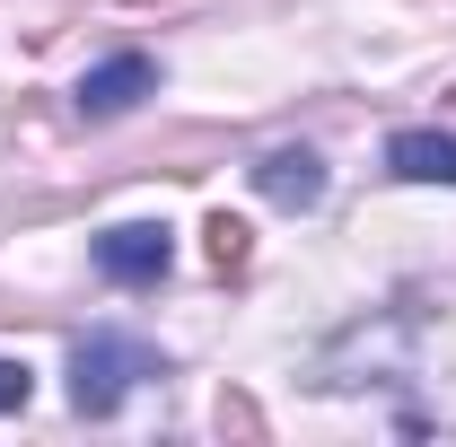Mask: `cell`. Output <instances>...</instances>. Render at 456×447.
Masks as SVG:
<instances>
[{
    "label": "cell",
    "mask_w": 456,
    "mask_h": 447,
    "mask_svg": "<svg viewBox=\"0 0 456 447\" xmlns=\"http://www.w3.org/2000/svg\"><path fill=\"white\" fill-rule=\"evenodd\" d=\"M167 360L150 351V342H132V334H88L79 351H70V403L79 412H114L123 394L141 386V378H159Z\"/></svg>",
    "instance_id": "6da1fadb"
},
{
    "label": "cell",
    "mask_w": 456,
    "mask_h": 447,
    "mask_svg": "<svg viewBox=\"0 0 456 447\" xmlns=\"http://www.w3.org/2000/svg\"><path fill=\"white\" fill-rule=\"evenodd\" d=\"M150 88H159V61L150 53H114V61H97V70L79 79V114H88V123H114V114L141 106Z\"/></svg>",
    "instance_id": "3957f363"
},
{
    "label": "cell",
    "mask_w": 456,
    "mask_h": 447,
    "mask_svg": "<svg viewBox=\"0 0 456 447\" xmlns=\"http://www.w3.org/2000/svg\"><path fill=\"white\" fill-rule=\"evenodd\" d=\"M255 184H264V202H281V211H307V202L325 193V167H316V150H273V158L255 167Z\"/></svg>",
    "instance_id": "5b68a950"
},
{
    "label": "cell",
    "mask_w": 456,
    "mask_h": 447,
    "mask_svg": "<svg viewBox=\"0 0 456 447\" xmlns=\"http://www.w3.org/2000/svg\"><path fill=\"white\" fill-rule=\"evenodd\" d=\"M36 394V378H27V360H0V412H18Z\"/></svg>",
    "instance_id": "8992f818"
},
{
    "label": "cell",
    "mask_w": 456,
    "mask_h": 447,
    "mask_svg": "<svg viewBox=\"0 0 456 447\" xmlns=\"http://www.w3.org/2000/svg\"><path fill=\"white\" fill-rule=\"evenodd\" d=\"M211 246H220V264H237V255H246V228H237V220H211Z\"/></svg>",
    "instance_id": "52a82bcc"
},
{
    "label": "cell",
    "mask_w": 456,
    "mask_h": 447,
    "mask_svg": "<svg viewBox=\"0 0 456 447\" xmlns=\"http://www.w3.org/2000/svg\"><path fill=\"white\" fill-rule=\"evenodd\" d=\"M387 167L403 184H456V132H395L387 141Z\"/></svg>",
    "instance_id": "277c9868"
},
{
    "label": "cell",
    "mask_w": 456,
    "mask_h": 447,
    "mask_svg": "<svg viewBox=\"0 0 456 447\" xmlns=\"http://www.w3.org/2000/svg\"><path fill=\"white\" fill-rule=\"evenodd\" d=\"M167 264H175V237L159 220H123L97 237V272L114 289H150V280H167Z\"/></svg>",
    "instance_id": "7a4b0ae2"
}]
</instances>
